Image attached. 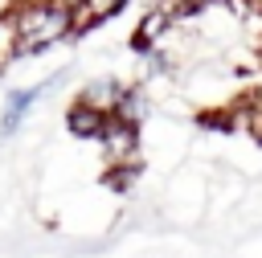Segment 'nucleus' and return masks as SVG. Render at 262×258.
I'll return each instance as SVG.
<instances>
[{"instance_id": "nucleus-1", "label": "nucleus", "mask_w": 262, "mask_h": 258, "mask_svg": "<svg viewBox=\"0 0 262 258\" xmlns=\"http://www.w3.org/2000/svg\"><path fill=\"white\" fill-rule=\"evenodd\" d=\"M8 20H12L16 57H37L61 45L66 37L82 33V20L70 0H16L8 8Z\"/></svg>"}, {"instance_id": "nucleus-2", "label": "nucleus", "mask_w": 262, "mask_h": 258, "mask_svg": "<svg viewBox=\"0 0 262 258\" xmlns=\"http://www.w3.org/2000/svg\"><path fill=\"white\" fill-rule=\"evenodd\" d=\"M180 20H184L180 0H156V4L139 16V25H135V49H139V53L164 49V41L180 29Z\"/></svg>"}, {"instance_id": "nucleus-3", "label": "nucleus", "mask_w": 262, "mask_h": 258, "mask_svg": "<svg viewBox=\"0 0 262 258\" xmlns=\"http://www.w3.org/2000/svg\"><path fill=\"white\" fill-rule=\"evenodd\" d=\"M57 78H45V82H33V86H12L4 98H0V135H16L20 123L33 115V106L41 102L45 90H53Z\"/></svg>"}, {"instance_id": "nucleus-4", "label": "nucleus", "mask_w": 262, "mask_h": 258, "mask_svg": "<svg viewBox=\"0 0 262 258\" xmlns=\"http://www.w3.org/2000/svg\"><path fill=\"white\" fill-rule=\"evenodd\" d=\"M119 94H123V82L111 78V74H98V78H90V82L78 90V102H86V106L98 111V115H115Z\"/></svg>"}, {"instance_id": "nucleus-5", "label": "nucleus", "mask_w": 262, "mask_h": 258, "mask_svg": "<svg viewBox=\"0 0 262 258\" xmlns=\"http://www.w3.org/2000/svg\"><path fill=\"white\" fill-rule=\"evenodd\" d=\"M106 123H111V115H98V111H90L86 102H70V111H66V127L78 135V139H102V131H106Z\"/></svg>"}, {"instance_id": "nucleus-6", "label": "nucleus", "mask_w": 262, "mask_h": 258, "mask_svg": "<svg viewBox=\"0 0 262 258\" xmlns=\"http://www.w3.org/2000/svg\"><path fill=\"white\" fill-rule=\"evenodd\" d=\"M147 111H151V98H147V90H143V86H123V94H119V106H115V115H111V119H119V123H131V127H143Z\"/></svg>"}, {"instance_id": "nucleus-7", "label": "nucleus", "mask_w": 262, "mask_h": 258, "mask_svg": "<svg viewBox=\"0 0 262 258\" xmlns=\"http://www.w3.org/2000/svg\"><path fill=\"white\" fill-rule=\"evenodd\" d=\"M74 4V12H78V20H82V29L86 25H94V20H106V16H115L127 0H70Z\"/></svg>"}, {"instance_id": "nucleus-8", "label": "nucleus", "mask_w": 262, "mask_h": 258, "mask_svg": "<svg viewBox=\"0 0 262 258\" xmlns=\"http://www.w3.org/2000/svg\"><path fill=\"white\" fill-rule=\"evenodd\" d=\"M229 0H180V8H184V20L188 16H201V12H209V8H225Z\"/></svg>"}]
</instances>
